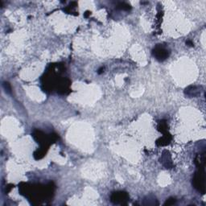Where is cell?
<instances>
[{
	"mask_svg": "<svg viewBox=\"0 0 206 206\" xmlns=\"http://www.w3.org/2000/svg\"><path fill=\"white\" fill-rule=\"evenodd\" d=\"M185 94L190 97H196L201 94V90H199L196 86H189L185 90Z\"/></svg>",
	"mask_w": 206,
	"mask_h": 206,
	"instance_id": "5",
	"label": "cell"
},
{
	"mask_svg": "<svg viewBox=\"0 0 206 206\" xmlns=\"http://www.w3.org/2000/svg\"><path fill=\"white\" fill-rule=\"evenodd\" d=\"M205 153L203 152L202 154H200L199 155H197V157L196 158V164L197 165L198 168H205Z\"/></svg>",
	"mask_w": 206,
	"mask_h": 206,
	"instance_id": "4",
	"label": "cell"
},
{
	"mask_svg": "<svg viewBox=\"0 0 206 206\" xmlns=\"http://www.w3.org/2000/svg\"><path fill=\"white\" fill-rule=\"evenodd\" d=\"M176 199L171 197V198L168 199V200L166 201V202L164 203V205H174V204L176 203Z\"/></svg>",
	"mask_w": 206,
	"mask_h": 206,
	"instance_id": "9",
	"label": "cell"
},
{
	"mask_svg": "<svg viewBox=\"0 0 206 206\" xmlns=\"http://www.w3.org/2000/svg\"><path fill=\"white\" fill-rule=\"evenodd\" d=\"M142 205L146 206H154L158 205H159V202H158L157 200L155 198H152L151 196H147V197H146V198L143 200Z\"/></svg>",
	"mask_w": 206,
	"mask_h": 206,
	"instance_id": "6",
	"label": "cell"
},
{
	"mask_svg": "<svg viewBox=\"0 0 206 206\" xmlns=\"http://www.w3.org/2000/svg\"><path fill=\"white\" fill-rule=\"evenodd\" d=\"M3 86H4V88H5V90H6V92H8V93H11V86H10V84H9V83L4 82Z\"/></svg>",
	"mask_w": 206,
	"mask_h": 206,
	"instance_id": "10",
	"label": "cell"
},
{
	"mask_svg": "<svg viewBox=\"0 0 206 206\" xmlns=\"http://www.w3.org/2000/svg\"><path fill=\"white\" fill-rule=\"evenodd\" d=\"M154 56L158 60H164L169 56L168 51L161 45H157L153 50Z\"/></svg>",
	"mask_w": 206,
	"mask_h": 206,
	"instance_id": "3",
	"label": "cell"
},
{
	"mask_svg": "<svg viewBox=\"0 0 206 206\" xmlns=\"http://www.w3.org/2000/svg\"><path fill=\"white\" fill-rule=\"evenodd\" d=\"M170 140H171L170 135H165L163 138L159 139L156 143H157V145H159V146H164V145L168 144L169 142H170Z\"/></svg>",
	"mask_w": 206,
	"mask_h": 206,
	"instance_id": "7",
	"label": "cell"
},
{
	"mask_svg": "<svg viewBox=\"0 0 206 206\" xmlns=\"http://www.w3.org/2000/svg\"><path fill=\"white\" fill-rule=\"evenodd\" d=\"M118 8H120V9H123V10H130L131 9V6L129 4L126 3H121L118 4Z\"/></svg>",
	"mask_w": 206,
	"mask_h": 206,
	"instance_id": "8",
	"label": "cell"
},
{
	"mask_svg": "<svg viewBox=\"0 0 206 206\" xmlns=\"http://www.w3.org/2000/svg\"><path fill=\"white\" fill-rule=\"evenodd\" d=\"M111 201L114 204H117V205H127V202L129 200V196H128L127 193L125 192H114L111 195Z\"/></svg>",
	"mask_w": 206,
	"mask_h": 206,
	"instance_id": "2",
	"label": "cell"
},
{
	"mask_svg": "<svg viewBox=\"0 0 206 206\" xmlns=\"http://www.w3.org/2000/svg\"><path fill=\"white\" fill-rule=\"evenodd\" d=\"M90 11H86V14H85V17H87V16L90 15Z\"/></svg>",
	"mask_w": 206,
	"mask_h": 206,
	"instance_id": "13",
	"label": "cell"
},
{
	"mask_svg": "<svg viewBox=\"0 0 206 206\" xmlns=\"http://www.w3.org/2000/svg\"><path fill=\"white\" fill-rule=\"evenodd\" d=\"M186 44L190 46V47H192V46H193V43H192L191 40H187V41H186Z\"/></svg>",
	"mask_w": 206,
	"mask_h": 206,
	"instance_id": "11",
	"label": "cell"
},
{
	"mask_svg": "<svg viewBox=\"0 0 206 206\" xmlns=\"http://www.w3.org/2000/svg\"><path fill=\"white\" fill-rule=\"evenodd\" d=\"M103 70H104V68H103V67H101V68H100V69H99V70H98V73H99V74H101V73H102V72H103Z\"/></svg>",
	"mask_w": 206,
	"mask_h": 206,
	"instance_id": "12",
	"label": "cell"
},
{
	"mask_svg": "<svg viewBox=\"0 0 206 206\" xmlns=\"http://www.w3.org/2000/svg\"><path fill=\"white\" fill-rule=\"evenodd\" d=\"M192 184L196 190H198L202 194L205 192V168H199L196 172L195 176L192 180Z\"/></svg>",
	"mask_w": 206,
	"mask_h": 206,
	"instance_id": "1",
	"label": "cell"
}]
</instances>
